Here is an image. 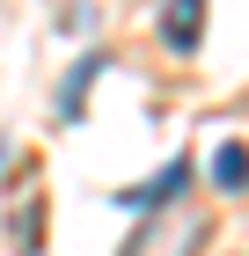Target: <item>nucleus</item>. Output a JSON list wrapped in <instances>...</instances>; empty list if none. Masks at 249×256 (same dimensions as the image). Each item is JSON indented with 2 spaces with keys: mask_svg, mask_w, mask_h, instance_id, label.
<instances>
[{
  "mask_svg": "<svg viewBox=\"0 0 249 256\" xmlns=\"http://www.w3.org/2000/svg\"><path fill=\"white\" fill-rule=\"evenodd\" d=\"M212 234L205 205H191V198H169V205H154L147 220H139V234L125 242V256H198Z\"/></svg>",
  "mask_w": 249,
  "mask_h": 256,
  "instance_id": "f257e3e1",
  "label": "nucleus"
},
{
  "mask_svg": "<svg viewBox=\"0 0 249 256\" xmlns=\"http://www.w3.org/2000/svg\"><path fill=\"white\" fill-rule=\"evenodd\" d=\"M198 37H205V0H169V8H161V44L191 59Z\"/></svg>",
  "mask_w": 249,
  "mask_h": 256,
  "instance_id": "f03ea898",
  "label": "nucleus"
},
{
  "mask_svg": "<svg viewBox=\"0 0 249 256\" xmlns=\"http://www.w3.org/2000/svg\"><path fill=\"white\" fill-rule=\"evenodd\" d=\"M183 183H191V161H169L161 176L132 183V190H117V205H132V212H154V205H169V198H183Z\"/></svg>",
  "mask_w": 249,
  "mask_h": 256,
  "instance_id": "7ed1b4c3",
  "label": "nucleus"
},
{
  "mask_svg": "<svg viewBox=\"0 0 249 256\" xmlns=\"http://www.w3.org/2000/svg\"><path fill=\"white\" fill-rule=\"evenodd\" d=\"M103 66H110V52H88V59L66 74V96H59V118H66V124H81V110H88V88H96V74H103Z\"/></svg>",
  "mask_w": 249,
  "mask_h": 256,
  "instance_id": "20e7f679",
  "label": "nucleus"
},
{
  "mask_svg": "<svg viewBox=\"0 0 249 256\" xmlns=\"http://www.w3.org/2000/svg\"><path fill=\"white\" fill-rule=\"evenodd\" d=\"M212 183H220V190H249V146L242 139L212 146Z\"/></svg>",
  "mask_w": 249,
  "mask_h": 256,
  "instance_id": "39448f33",
  "label": "nucleus"
},
{
  "mask_svg": "<svg viewBox=\"0 0 249 256\" xmlns=\"http://www.w3.org/2000/svg\"><path fill=\"white\" fill-rule=\"evenodd\" d=\"M0 168H8V139H0Z\"/></svg>",
  "mask_w": 249,
  "mask_h": 256,
  "instance_id": "423d86ee",
  "label": "nucleus"
}]
</instances>
